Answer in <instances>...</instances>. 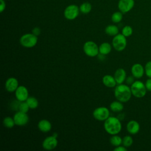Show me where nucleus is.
Instances as JSON below:
<instances>
[{
	"label": "nucleus",
	"instance_id": "1",
	"mask_svg": "<svg viewBox=\"0 0 151 151\" xmlns=\"http://www.w3.org/2000/svg\"><path fill=\"white\" fill-rule=\"evenodd\" d=\"M122 123L118 117L109 116L104 123L105 131L110 135L117 134L122 130Z\"/></svg>",
	"mask_w": 151,
	"mask_h": 151
},
{
	"label": "nucleus",
	"instance_id": "2",
	"mask_svg": "<svg viewBox=\"0 0 151 151\" xmlns=\"http://www.w3.org/2000/svg\"><path fill=\"white\" fill-rule=\"evenodd\" d=\"M114 94L116 99L122 103L129 101L132 96L130 87L127 84H117L115 87Z\"/></svg>",
	"mask_w": 151,
	"mask_h": 151
},
{
	"label": "nucleus",
	"instance_id": "3",
	"mask_svg": "<svg viewBox=\"0 0 151 151\" xmlns=\"http://www.w3.org/2000/svg\"><path fill=\"white\" fill-rule=\"evenodd\" d=\"M132 95L137 98L143 97L147 92L145 84L139 80H136L130 86Z\"/></svg>",
	"mask_w": 151,
	"mask_h": 151
},
{
	"label": "nucleus",
	"instance_id": "4",
	"mask_svg": "<svg viewBox=\"0 0 151 151\" xmlns=\"http://www.w3.org/2000/svg\"><path fill=\"white\" fill-rule=\"evenodd\" d=\"M38 42V37L32 33H27L22 35L20 39L21 45L25 48H32L36 45Z\"/></svg>",
	"mask_w": 151,
	"mask_h": 151
},
{
	"label": "nucleus",
	"instance_id": "5",
	"mask_svg": "<svg viewBox=\"0 0 151 151\" xmlns=\"http://www.w3.org/2000/svg\"><path fill=\"white\" fill-rule=\"evenodd\" d=\"M83 51L85 54L90 57H94L99 54V47L93 41H86L83 45Z\"/></svg>",
	"mask_w": 151,
	"mask_h": 151
},
{
	"label": "nucleus",
	"instance_id": "6",
	"mask_svg": "<svg viewBox=\"0 0 151 151\" xmlns=\"http://www.w3.org/2000/svg\"><path fill=\"white\" fill-rule=\"evenodd\" d=\"M112 45L117 51H122L127 45L126 37L122 34H118L114 36L112 40Z\"/></svg>",
	"mask_w": 151,
	"mask_h": 151
},
{
	"label": "nucleus",
	"instance_id": "7",
	"mask_svg": "<svg viewBox=\"0 0 151 151\" xmlns=\"http://www.w3.org/2000/svg\"><path fill=\"white\" fill-rule=\"evenodd\" d=\"M80 12L79 7L76 5H70L67 6L64 11V17L68 20L75 19Z\"/></svg>",
	"mask_w": 151,
	"mask_h": 151
},
{
	"label": "nucleus",
	"instance_id": "8",
	"mask_svg": "<svg viewBox=\"0 0 151 151\" xmlns=\"http://www.w3.org/2000/svg\"><path fill=\"white\" fill-rule=\"evenodd\" d=\"M94 118L99 121H105L110 116V111L106 107H99L94 109L93 112Z\"/></svg>",
	"mask_w": 151,
	"mask_h": 151
},
{
	"label": "nucleus",
	"instance_id": "9",
	"mask_svg": "<svg viewBox=\"0 0 151 151\" xmlns=\"http://www.w3.org/2000/svg\"><path fill=\"white\" fill-rule=\"evenodd\" d=\"M13 118L14 119L15 124L19 126H25L29 121V117L27 113L21 112L20 111L15 113Z\"/></svg>",
	"mask_w": 151,
	"mask_h": 151
},
{
	"label": "nucleus",
	"instance_id": "10",
	"mask_svg": "<svg viewBox=\"0 0 151 151\" xmlns=\"http://www.w3.org/2000/svg\"><path fill=\"white\" fill-rule=\"evenodd\" d=\"M58 145L57 137L52 136L47 137L42 142V146L46 150H51L55 149Z\"/></svg>",
	"mask_w": 151,
	"mask_h": 151
},
{
	"label": "nucleus",
	"instance_id": "11",
	"mask_svg": "<svg viewBox=\"0 0 151 151\" xmlns=\"http://www.w3.org/2000/svg\"><path fill=\"white\" fill-rule=\"evenodd\" d=\"M134 5V0H119L118 8L123 14L129 12Z\"/></svg>",
	"mask_w": 151,
	"mask_h": 151
},
{
	"label": "nucleus",
	"instance_id": "12",
	"mask_svg": "<svg viewBox=\"0 0 151 151\" xmlns=\"http://www.w3.org/2000/svg\"><path fill=\"white\" fill-rule=\"evenodd\" d=\"M16 99L20 102L25 101L29 97V93L27 88L24 86H19L15 91Z\"/></svg>",
	"mask_w": 151,
	"mask_h": 151
},
{
	"label": "nucleus",
	"instance_id": "13",
	"mask_svg": "<svg viewBox=\"0 0 151 151\" xmlns=\"http://www.w3.org/2000/svg\"><path fill=\"white\" fill-rule=\"evenodd\" d=\"M131 73L132 76L135 78H142L145 73V67L139 63H136L134 64L131 68Z\"/></svg>",
	"mask_w": 151,
	"mask_h": 151
},
{
	"label": "nucleus",
	"instance_id": "14",
	"mask_svg": "<svg viewBox=\"0 0 151 151\" xmlns=\"http://www.w3.org/2000/svg\"><path fill=\"white\" fill-rule=\"evenodd\" d=\"M19 86L18 80L15 77L8 78L5 83V87L6 90L10 93L14 92Z\"/></svg>",
	"mask_w": 151,
	"mask_h": 151
},
{
	"label": "nucleus",
	"instance_id": "15",
	"mask_svg": "<svg viewBox=\"0 0 151 151\" xmlns=\"http://www.w3.org/2000/svg\"><path fill=\"white\" fill-rule=\"evenodd\" d=\"M127 131L131 134H136L140 130L139 123L134 120L129 121L126 125Z\"/></svg>",
	"mask_w": 151,
	"mask_h": 151
},
{
	"label": "nucleus",
	"instance_id": "16",
	"mask_svg": "<svg viewBox=\"0 0 151 151\" xmlns=\"http://www.w3.org/2000/svg\"><path fill=\"white\" fill-rule=\"evenodd\" d=\"M114 77L117 84H123V83L125 81L127 77L126 72L123 68H119L116 70L114 74Z\"/></svg>",
	"mask_w": 151,
	"mask_h": 151
},
{
	"label": "nucleus",
	"instance_id": "17",
	"mask_svg": "<svg viewBox=\"0 0 151 151\" xmlns=\"http://www.w3.org/2000/svg\"><path fill=\"white\" fill-rule=\"evenodd\" d=\"M102 82L105 86L109 88L114 87L117 84L114 76L109 74H106L103 77Z\"/></svg>",
	"mask_w": 151,
	"mask_h": 151
},
{
	"label": "nucleus",
	"instance_id": "18",
	"mask_svg": "<svg viewBox=\"0 0 151 151\" xmlns=\"http://www.w3.org/2000/svg\"><path fill=\"white\" fill-rule=\"evenodd\" d=\"M38 127L39 130L44 133H47L51 130L52 125L50 121L46 119H42L38 123Z\"/></svg>",
	"mask_w": 151,
	"mask_h": 151
},
{
	"label": "nucleus",
	"instance_id": "19",
	"mask_svg": "<svg viewBox=\"0 0 151 151\" xmlns=\"http://www.w3.org/2000/svg\"><path fill=\"white\" fill-rule=\"evenodd\" d=\"M110 109L113 112H120L124 109L123 103L117 100L111 102L110 104Z\"/></svg>",
	"mask_w": 151,
	"mask_h": 151
},
{
	"label": "nucleus",
	"instance_id": "20",
	"mask_svg": "<svg viewBox=\"0 0 151 151\" xmlns=\"http://www.w3.org/2000/svg\"><path fill=\"white\" fill-rule=\"evenodd\" d=\"M111 51V45L107 42H103L99 46V53L104 55L109 54Z\"/></svg>",
	"mask_w": 151,
	"mask_h": 151
},
{
	"label": "nucleus",
	"instance_id": "21",
	"mask_svg": "<svg viewBox=\"0 0 151 151\" xmlns=\"http://www.w3.org/2000/svg\"><path fill=\"white\" fill-rule=\"evenodd\" d=\"M119 28L115 25H107L105 28V32L110 36H115L119 34Z\"/></svg>",
	"mask_w": 151,
	"mask_h": 151
},
{
	"label": "nucleus",
	"instance_id": "22",
	"mask_svg": "<svg viewBox=\"0 0 151 151\" xmlns=\"http://www.w3.org/2000/svg\"><path fill=\"white\" fill-rule=\"evenodd\" d=\"M25 101L27 102L29 109H35L38 106V100L33 96L28 97Z\"/></svg>",
	"mask_w": 151,
	"mask_h": 151
},
{
	"label": "nucleus",
	"instance_id": "23",
	"mask_svg": "<svg viewBox=\"0 0 151 151\" xmlns=\"http://www.w3.org/2000/svg\"><path fill=\"white\" fill-rule=\"evenodd\" d=\"M122 140L123 139L120 136L117 134H114L110 137V142L112 146L117 147L122 144Z\"/></svg>",
	"mask_w": 151,
	"mask_h": 151
},
{
	"label": "nucleus",
	"instance_id": "24",
	"mask_svg": "<svg viewBox=\"0 0 151 151\" xmlns=\"http://www.w3.org/2000/svg\"><path fill=\"white\" fill-rule=\"evenodd\" d=\"M3 125L8 128V129H11L12 128L14 125L15 124V121L13 117H11L10 116H7L5 117L4 119H3Z\"/></svg>",
	"mask_w": 151,
	"mask_h": 151
},
{
	"label": "nucleus",
	"instance_id": "25",
	"mask_svg": "<svg viewBox=\"0 0 151 151\" xmlns=\"http://www.w3.org/2000/svg\"><path fill=\"white\" fill-rule=\"evenodd\" d=\"M79 9H80V11L81 13H83L84 14H88L91 11V5L88 2H83L79 6Z\"/></svg>",
	"mask_w": 151,
	"mask_h": 151
},
{
	"label": "nucleus",
	"instance_id": "26",
	"mask_svg": "<svg viewBox=\"0 0 151 151\" xmlns=\"http://www.w3.org/2000/svg\"><path fill=\"white\" fill-rule=\"evenodd\" d=\"M111 19L114 23H119L123 19V13L120 11L115 12L111 15Z\"/></svg>",
	"mask_w": 151,
	"mask_h": 151
},
{
	"label": "nucleus",
	"instance_id": "27",
	"mask_svg": "<svg viewBox=\"0 0 151 151\" xmlns=\"http://www.w3.org/2000/svg\"><path fill=\"white\" fill-rule=\"evenodd\" d=\"M133 143V139L130 136L126 135L123 137L122 140V144L126 147H130L132 145Z\"/></svg>",
	"mask_w": 151,
	"mask_h": 151
},
{
	"label": "nucleus",
	"instance_id": "28",
	"mask_svg": "<svg viewBox=\"0 0 151 151\" xmlns=\"http://www.w3.org/2000/svg\"><path fill=\"white\" fill-rule=\"evenodd\" d=\"M122 34L126 37H130L133 34V28L129 25H126L123 28L122 30Z\"/></svg>",
	"mask_w": 151,
	"mask_h": 151
},
{
	"label": "nucleus",
	"instance_id": "29",
	"mask_svg": "<svg viewBox=\"0 0 151 151\" xmlns=\"http://www.w3.org/2000/svg\"><path fill=\"white\" fill-rule=\"evenodd\" d=\"M29 109V107L27 103V102L25 101H21L19 105H18V110L19 111L24 113H27Z\"/></svg>",
	"mask_w": 151,
	"mask_h": 151
},
{
	"label": "nucleus",
	"instance_id": "30",
	"mask_svg": "<svg viewBox=\"0 0 151 151\" xmlns=\"http://www.w3.org/2000/svg\"><path fill=\"white\" fill-rule=\"evenodd\" d=\"M144 67L145 74L147 77L151 78V61H147Z\"/></svg>",
	"mask_w": 151,
	"mask_h": 151
},
{
	"label": "nucleus",
	"instance_id": "31",
	"mask_svg": "<svg viewBox=\"0 0 151 151\" xmlns=\"http://www.w3.org/2000/svg\"><path fill=\"white\" fill-rule=\"evenodd\" d=\"M125 81L127 85L131 86L134 81V77L133 76H128L127 77H126Z\"/></svg>",
	"mask_w": 151,
	"mask_h": 151
},
{
	"label": "nucleus",
	"instance_id": "32",
	"mask_svg": "<svg viewBox=\"0 0 151 151\" xmlns=\"http://www.w3.org/2000/svg\"><path fill=\"white\" fill-rule=\"evenodd\" d=\"M145 84L147 91H151V78H149L148 79H147Z\"/></svg>",
	"mask_w": 151,
	"mask_h": 151
},
{
	"label": "nucleus",
	"instance_id": "33",
	"mask_svg": "<svg viewBox=\"0 0 151 151\" xmlns=\"http://www.w3.org/2000/svg\"><path fill=\"white\" fill-rule=\"evenodd\" d=\"M32 33L33 34H34L36 36L39 35L41 34V29L39 27H34L32 29Z\"/></svg>",
	"mask_w": 151,
	"mask_h": 151
},
{
	"label": "nucleus",
	"instance_id": "34",
	"mask_svg": "<svg viewBox=\"0 0 151 151\" xmlns=\"http://www.w3.org/2000/svg\"><path fill=\"white\" fill-rule=\"evenodd\" d=\"M114 151H127V147L123 146H119L114 149Z\"/></svg>",
	"mask_w": 151,
	"mask_h": 151
},
{
	"label": "nucleus",
	"instance_id": "35",
	"mask_svg": "<svg viewBox=\"0 0 151 151\" xmlns=\"http://www.w3.org/2000/svg\"><path fill=\"white\" fill-rule=\"evenodd\" d=\"M0 12H2L6 7V4H5V2L4 0H0Z\"/></svg>",
	"mask_w": 151,
	"mask_h": 151
}]
</instances>
